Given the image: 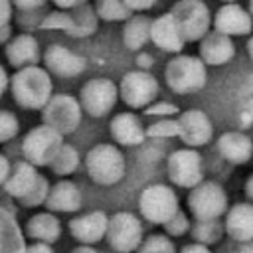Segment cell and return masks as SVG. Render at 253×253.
<instances>
[{
  "label": "cell",
  "instance_id": "cell-1",
  "mask_svg": "<svg viewBox=\"0 0 253 253\" xmlns=\"http://www.w3.org/2000/svg\"><path fill=\"white\" fill-rule=\"evenodd\" d=\"M10 87L16 103L24 109H43L53 97L51 75L45 67L40 65L18 69L10 79Z\"/></svg>",
  "mask_w": 253,
  "mask_h": 253
},
{
  "label": "cell",
  "instance_id": "cell-2",
  "mask_svg": "<svg viewBox=\"0 0 253 253\" xmlns=\"http://www.w3.org/2000/svg\"><path fill=\"white\" fill-rule=\"evenodd\" d=\"M85 168L89 178L99 184V186H115L117 182L123 180L126 162L123 152L111 144V142H101L95 144L87 156H85Z\"/></svg>",
  "mask_w": 253,
  "mask_h": 253
},
{
  "label": "cell",
  "instance_id": "cell-3",
  "mask_svg": "<svg viewBox=\"0 0 253 253\" xmlns=\"http://www.w3.org/2000/svg\"><path fill=\"white\" fill-rule=\"evenodd\" d=\"M138 211L146 221L154 225H164L180 211V202L170 186L150 184L138 196Z\"/></svg>",
  "mask_w": 253,
  "mask_h": 253
},
{
  "label": "cell",
  "instance_id": "cell-4",
  "mask_svg": "<svg viewBox=\"0 0 253 253\" xmlns=\"http://www.w3.org/2000/svg\"><path fill=\"white\" fill-rule=\"evenodd\" d=\"M186 204H188V210L196 221L219 219L229 210L227 194H225L223 186H219L217 182H210V180L192 188Z\"/></svg>",
  "mask_w": 253,
  "mask_h": 253
},
{
  "label": "cell",
  "instance_id": "cell-5",
  "mask_svg": "<svg viewBox=\"0 0 253 253\" xmlns=\"http://www.w3.org/2000/svg\"><path fill=\"white\" fill-rule=\"evenodd\" d=\"M164 77L168 87L174 93H180V95L194 93L206 85V65L200 57L178 55L168 61Z\"/></svg>",
  "mask_w": 253,
  "mask_h": 253
},
{
  "label": "cell",
  "instance_id": "cell-6",
  "mask_svg": "<svg viewBox=\"0 0 253 253\" xmlns=\"http://www.w3.org/2000/svg\"><path fill=\"white\" fill-rule=\"evenodd\" d=\"M142 221L130 211H117L109 217L107 243L117 253H136L142 243Z\"/></svg>",
  "mask_w": 253,
  "mask_h": 253
},
{
  "label": "cell",
  "instance_id": "cell-7",
  "mask_svg": "<svg viewBox=\"0 0 253 253\" xmlns=\"http://www.w3.org/2000/svg\"><path fill=\"white\" fill-rule=\"evenodd\" d=\"M63 144V136L53 130L47 125H40L34 126L22 142V152L26 162L34 164V166H49L51 160L55 158L57 150Z\"/></svg>",
  "mask_w": 253,
  "mask_h": 253
},
{
  "label": "cell",
  "instance_id": "cell-8",
  "mask_svg": "<svg viewBox=\"0 0 253 253\" xmlns=\"http://www.w3.org/2000/svg\"><path fill=\"white\" fill-rule=\"evenodd\" d=\"M42 111H43V125L51 126L61 136L73 132L79 126L81 115H83L79 99H75L73 95H67V93L53 95Z\"/></svg>",
  "mask_w": 253,
  "mask_h": 253
},
{
  "label": "cell",
  "instance_id": "cell-9",
  "mask_svg": "<svg viewBox=\"0 0 253 253\" xmlns=\"http://www.w3.org/2000/svg\"><path fill=\"white\" fill-rule=\"evenodd\" d=\"M170 14L186 42H200L210 32V10L200 0H180Z\"/></svg>",
  "mask_w": 253,
  "mask_h": 253
},
{
  "label": "cell",
  "instance_id": "cell-10",
  "mask_svg": "<svg viewBox=\"0 0 253 253\" xmlns=\"http://www.w3.org/2000/svg\"><path fill=\"white\" fill-rule=\"evenodd\" d=\"M168 178L174 186L180 188H196L204 182L202 174V156L196 148H178L168 156Z\"/></svg>",
  "mask_w": 253,
  "mask_h": 253
},
{
  "label": "cell",
  "instance_id": "cell-11",
  "mask_svg": "<svg viewBox=\"0 0 253 253\" xmlns=\"http://www.w3.org/2000/svg\"><path fill=\"white\" fill-rule=\"evenodd\" d=\"M42 28H49V30H63L69 36H91L97 28V14L95 8L83 4L75 10H61V12H53L49 14L43 22Z\"/></svg>",
  "mask_w": 253,
  "mask_h": 253
},
{
  "label": "cell",
  "instance_id": "cell-12",
  "mask_svg": "<svg viewBox=\"0 0 253 253\" xmlns=\"http://www.w3.org/2000/svg\"><path fill=\"white\" fill-rule=\"evenodd\" d=\"M121 99L130 109H146L158 95V81L148 71H128L119 85Z\"/></svg>",
  "mask_w": 253,
  "mask_h": 253
},
{
  "label": "cell",
  "instance_id": "cell-13",
  "mask_svg": "<svg viewBox=\"0 0 253 253\" xmlns=\"http://www.w3.org/2000/svg\"><path fill=\"white\" fill-rule=\"evenodd\" d=\"M117 99H119V87L111 79H105V77L87 81L79 93L81 109L91 117L109 115V111L115 107Z\"/></svg>",
  "mask_w": 253,
  "mask_h": 253
},
{
  "label": "cell",
  "instance_id": "cell-14",
  "mask_svg": "<svg viewBox=\"0 0 253 253\" xmlns=\"http://www.w3.org/2000/svg\"><path fill=\"white\" fill-rule=\"evenodd\" d=\"M178 138L188 146V148H198L204 146L211 140L213 126L210 117L200 111V109H190L178 115Z\"/></svg>",
  "mask_w": 253,
  "mask_h": 253
},
{
  "label": "cell",
  "instance_id": "cell-15",
  "mask_svg": "<svg viewBox=\"0 0 253 253\" xmlns=\"http://www.w3.org/2000/svg\"><path fill=\"white\" fill-rule=\"evenodd\" d=\"M107 227H109V215L101 210L83 213L69 221L71 235L81 245H87V247H93L95 243L103 241L107 237Z\"/></svg>",
  "mask_w": 253,
  "mask_h": 253
},
{
  "label": "cell",
  "instance_id": "cell-16",
  "mask_svg": "<svg viewBox=\"0 0 253 253\" xmlns=\"http://www.w3.org/2000/svg\"><path fill=\"white\" fill-rule=\"evenodd\" d=\"M43 63L49 73L59 77H75L85 69V59L59 43H51L43 51Z\"/></svg>",
  "mask_w": 253,
  "mask_h": 253
},
{
  "label": "cell",
  "instance_id": "cell-17",
  "mask_svg": "<svg viewBox=\"0 0 253 253\" xmlns=\"http://www.w3.org/2000/svg\"><path fill=\"white\" fill-rule=\"evenodd\" d=\"M225 233L237 243H251L253 241V204L239 202L225 211L223 219Z\"/></svg>",
  "mask_w": 253,
  "mask_h": 253
},
{
  "label": "cell",
  "instance_id": "cell-18",
  "mask_svg": "<svg viewBox=\"0 0 253 253\" xmlns=\"http://www.w3.org/2000/svg\"><path fill=\"white\" fill-rule=\"evenodd\" d=\"M253 18L247 10H243L239 4H223L215 16H213V28L215 32L223 36H245L251 32Z\"/></svg>",
  "mask_w": 253,
  "mask_h": 253
},
{
  "label": "cell",
  "instance_id": "cell-19",
  "mask_svg": "<svg viewBox=\"0 0 253 253\" xmlns=\"http://www.w3.org/2000/svg\"><path fill=\"white\" fill-rule=\"evenodd\" d=\"M235 53L233 42L229 36H223L219 32H208L200 40V59L204 65H223L227 63Z\"/></svg>",
  "mask_w": 253,
  "mask_h": 253
},
{
  "label": "cell",
  "instance_id": "cell-20",
  "mask_svg": "<svg viewBox=\"0 0 253 253\" xmlns=\"http://www.w3.org/2000/svg\"><path fill=\"white\" fill-rule=\"evenodd\" d=\"M4 55L8 59V63L16 69H24L30 65H36L40 59V45L38 40L30 34H20L16 38H12L6 43Z\"/></svg>",
  "mask_w": 253,
  "mask_h": 253
},
{
  "label": "cell",
  "instance_id": "cell-21",
  "mask_svg": "<svg viewBox=\"0 0 253 253\" xmlns=\"http://www.w3.org/2000/svg\"><path fill=\"white\" fill-rule=\"evenodd\" d=\"M219 154L231 164H245L253 158V140L241 130H227L217 138Z\"/></svg>",
  "mask_w": 253,
  "mask_h": 253
},
{
  "label": "cell",
  "instance_id": "cell-22",
  "mask_svg": "<svg viewBox=\"0 0 253 253\" xmlns=\"http://www.w3.org/2000/svg\"><path fill=\"white\" fill-rule=\"evenodd\" d=\"M150 40L164 51H180L186 43L178 24L174 22L172 14H162L158 16L156 20H152V26H150Z\"/></svg>",
  "mask_w": 253,
  "mask_h": 253
},
{
  "label": "cell",
  "instance_id": "cell-23",
  "mask_svg": "<svg viewBox=\"0 0 253 253\" xmlns=\"http://www.w3.org/2000/svg\"><path fill=\"white\" fill-rule=\"evenodd\" d=\"M109 130H111V136L115 138V142H119L123 146H136L146 138V130L142 128L138 117L128 111L115 115Z\"/></svg>",
  "mask_w": 253,
  "mask_h": 253
},
{
  "label": "cell",
  "instance_id": "cell-24",
  "mask_svg": "<svg viewBox=\"0 0 253 253\" xmlns=\"http://www.w3.org/2000/svg\"><path fill=\"white\" fill-rule=\"evenodd\" d=\"M81 190L77 188V184H73L71 180H59L55 186L49 188L45 206L51 211H63V213H71L77 211L81 208Z\"/></svg>",
  "mask_w": 253,
  "mask_h": 253
},
{
  "label": "cell",
  "instance_id": "cell-25",
  "mask_svg": "<svg viewBox=\"0 0 253 253\" xmlns=\"http://www.w3.org/2000/svg\"><path fill=\"white\" fill-rule=\"evenodd\" d=\"M38 180H40V174L36 172V166L26 162V160H22V162H18L14 166V170L10 172V176H8L4 186H6V192L10 196L22 200L32 192V188L38 184Z\"/></svg>",
  "mask_w": 253,
  "mask_h": 253
},
{
  "label": "cell",
  "instance_id": "cell-26",
  "mask_svg": "<svg viewBox=\"0 0 253 253\" xmlns=\"http://www.w3.org/2000/svg\"><path fill=\"white\" fill-rule=\"evenodd\" d=\"M26 229H28V235L36 239V243H45V245L55 243L61 235V223L49 211H42V213L32 215L28 219Z\"/></svg>",
  "mask_w": 253,
  "mask_h": 253
},
{
  "label": "cell",
  "instance_id": "cell-27",
  "mask_svg": "<svg viewBox=\"0 0 253 253\" xmlns=\"http://www.w3.org/2000/svg\"><path fill=\"white\" fill-rule=\"evenodd\" d=\"M24 235L8 211L0 210V253H26Z\"/></svg>",
  "mask_w": 253,
  "mask_h": 253
},
{
  "label": "cell",
  "instance_id": "cell-28",
  "mask_svg": "<svg viewBox=\"0 0 253 253\" xmlns=\"http://www.w3.org/2000/svg\"><path fill=\"white\" fill-rule=\"evenodd\" d=\"M150 26L152 20L146 16H130L123 30V42L128 49L140 51L144 43L150 40Z\"/></svg>",
  "mask_w": 253,
  "mask_h": 253
},
{
  "label": "cell",
  "instance_id": "cell-29",
  "mask_svg": "<svg viewBox=\"0 0 253 253\" xmlns=\"http://www.w3.org/2000/svg\"><path fill=\"white\" fill-rule=\"evenodd\" d=\"M190 231L196 243L210 247L221 239V235L225 233V227H223V221L219 219H204V221H196Z\"/></svg>",
  "mask_w": 253,
  "mask_h": 253
},
{
  "label": "cell",
  "instance_id": "cell-30",
  "mask_svg": "<svg viewBox=\"0 0 253 253\" xmlns=\"http://www.w3.org/2000/svg\"><path fill=\"white\" fill-rule=\"evenodd\" d=\"M77 166H79V152L71 144H61V148L57 150L55 158L49 164V168L57 176H67V174L75 172Z\"/></svg>",
  "mask_w": 253,
  "mask_h": 253
},
{
  "label": "cell",
  "instance_id": "cell-31",
  "mask_svg": "<svg viewBox=\"0 0 253 253\" xmlns=\"http://www.w3.org/2000/svg\"><path fill=\"white\" fill-rule=\"evenodd\" d=\"M95 14L97 18H103L109 22L128 20L132 16V12L126 8L123 0H95Z\"/></svg>",
  "mask_w": 253,
  "mask_h": 253
},
{
  "label": "cell",
  "instance_id": "cell-32",
  "mask_svg": "<svg viewBox=\"0 0 253 253\" xmlns=\"http://www.w3.org/2000/svg\"><path fill=\"white\" fill-rule=\"evenodd\" d=\"M136 253H178V251L172 237H168L166 233H152L142 239Z\"/></svg>",
  "mask_w": 253,
  "mask_h": 253
},
{
  "label": "cell",
  "instance_id": "cell-33",
  "mask_svg": "<svg viewBox=\"0 0 253 253\" xmlns=\"http://www.w3.org/2000/svg\"><path fill=\"white\" fill-rule=\"evenodd\" d=\"M144 130H146V136H150V138H172V136H178V121L176 119H158L156 123L148 125Z\"/></svg>",
  "mask_w": 253,
  "mask_h": 253
},
{
  "label": "cell",
  "instance_id": "cell-34",
  "mask_svg": "<svg viewBox=\"0 0 253 253\" xmlns=\"http://www.w3.org/2000/svg\"><path fill=\"white\" fill-rule=\"evenodd\" d=\"M162 227H164V231H166L168 237H182V235H186V233L192 229L190 219H188V215H186L182 210H180L168 223H164Z\"/></svg>",
  "mask_w": 253,
  "mask_h": 253
},
{
  "label": "cell",
  "instance_id": "cell-35",
  "mask_svg": "<svg viewBox=\"0 0 253 253\" xmlns=\"http://www.w3.org/2000/svg\"><path fill=\"white\" fill-rule=\"evenodd\" d=\"M20 123L14 113L10 111H0V142H6L18 134Z\"/></svg>",
  "mask_w": 253,
  "mask_h": 253
},
{
  "label": "cell",
  "instance_id": "cell-36",
  "mask_svg": "<svg viewBox=\"0 0 253 253\" xmlns=\"http://www.w3.org/2000/svg\"><path fill=\"white\" fill-rule=\"evenodd\" d=\"M47 194H49V186H47V180H45L43 176H40L38 184L32 188V192H30L26 198H22V202H24V206H28V208H34V206L45 204V200H47Z\"/></svg>",
  "mask_w": 253,
  "mask_h": 253
},
{
  "label": "cell",
  "instance_id": "cell-37",
  "mask_svg": "<svg viewBox=\"0 0 253 253\" xmlns=\"http://www.w3.org/2000/svg\"><path fill=\"white\" fill-rule=\"evenodd\" d=\"M144 115L148 117H160V119H170L172 115H178V107L172 105V103H166V101H160V103H152L144 109Z\"/></svg>",
  "mask_w": 253,
  "mask_h": 253
},
{
  "label": "cell",
  "instance_id": "cell-38",
  "mask_svg": "<svg viewBox=\"0 0 253 253\" xmlns=\"http://www.w3.org/2000/svg\"><path fill=\"white\" fill-rule=\"evenodd\" d=\"M12 20V2L10 0H0V30L8 28Z\"/></svg>",
  "mask_w": 253,
  "mask_h": 253
},
{
  "label": "cell",
  "instance_id": "cell-39",
  "mask_svg": "<svg viewBox=\"0 0 253 253\" xmlns=\"http://www.w3.org/2000/svg\"><path fill=\"white\" fill-rule=\"evenodd\" d=\"M130 12H144L156 4V0H123Z\"/></svg>",
  "mask_w": 253,
  "mask_h": 253
},
{
  "label": "cell",
  "instance_id": "cell-40",
  "mask_svg": "<svg viewBox=\"0 0 253 253\" xmlns=\"http://www.w3.org/2000/svg\"><path fill=\"white\" fill-rule=\"evenodd\" d=\"M180 253H211V251H210L208 245H202V243L192 241V243H186V245L180 249Z\"/></svg>",
  "mask_w": 253,
  "mask_h": 253
},
{
  "label": "cell",
  "instance_id": "cell-41",
  "mask_svg": "<svg viewBox=\"0 0 253 253\" xmlns=\"http://www.w3.org/2000/svg\"><path fill=\"white\" fill-rule=\"evenodd\" d=\"M57 8H61V10H75V8H79V6H83L87 0H51Z\"/></svg>",
  "mask_w": 253,
  "mask_h": 253
},
{
  "label": "cell",
  "instance_id": "cell-42",
  "mask_svg": "<svg viewBox=\"0 0 253 253\" xmlns=\"http://www.w3.org/2000/svg\"><path fill=\"white\" fill-rule=\"evenodd\" d=\"M14 6H18V8H22V10H34V8H38V6H42L45 0H10Z\"/></svg>",
  "mask_w": 253,
  "mask_h": 253
},
{
  "label": "cell",
  "instance_id": "cell-43",
  "mask_svg": "<svg viewBox=\"0 0 253 253\" xmlns=\"http://www.w3.org/2000/svg\"><path fill=\"white\" fill-rule=\"evenodd\" d=\"M8 176H10V162L0 154V184H6Z\"/></svg>",
  "mask_w": 253,
  "mask_h": 253
},
{
  "label": "cell",
  "instance_id": "cell-44",
  "mask_svg": "<svg viewBox=\"0 0 253 253\" xmlns=\"http://www.w3.org/2000/svg\"><path fill=\"white\" fill-rule=\"evenodd\" d=\"M26 253H53V249L45 243H34L32 247L26 249Z\"/></svg>",
  "mask_w": 253,
  "mask_h": 253
},
{
  "label": "cell",
  "instance_id": "cell-45",
  "mask_svg": "<svg viewBox=\"0 0 253 253\" xmlns=\"http://www.w3.org/2000/svg\"><path fill=\"white\" fill-rule=\"evenodd\" d=\"M8 83H10V79H8V71L4 69V65H0V97H2L4 91L8 89Z\"/></svg>",
  "mask_w": 253,
  "mask_h": 253
},
{
  "label": "cell",
  "instance_id": "cell-46",
  "mask_svg": "<svg viewBox=\"0 0 253 253\" xmlns=\"http://www.w3.org/2000/svg\"><path fill=\"white\" fill-rule=\"evenodd\" d=\"M245 196H247V200L253 204V174L245 180Z\"/></svg>",
  "mask_w": 253,
  "mask_h": 253
},
{
  "label": "cell",
  "instance_id": "cell-47",
  "mask_svg": "<svg viewBox=\"0 0 253 253\" xmlns=\"http://www.w3.org/2000/svg\"><path fill=\"white\" fill-rule=\"evenodd\" d=\"M71 253H97L93 247H87V245H81V247H77L75 251H71Z\"/></svg>",
  "mask_w": 253,
  "mask_h": 253
},
{
  "label": "cell",
  "instance_id": "cell-48",
  "mask_svg": "<svg viewBox=\"0 0 253 253\" xmlns=\"http://www.w3.org/2000/svg\"><path fill=\"white\" fill-rule=\"evenodd\" d=\"M138 61H140V65H144V67H148V65H150V63H148V61H150V57H148V55H144V53L138 57Z\"/></svg>",
  "mask_w": 253,
  "mask_h": 253
},
{
  "label": "cell",
  "instance_id": "cell-49",
  "mask_svg": "<svg viewBox=\"0 0 253 253\" xmlns=\"http://www.w3.org/2000/svg\"><path fill=\"white\" fill-rule=\"evenodd\" d=\"M247 53H249V57L253 59V36H251L249 42H247Z\"/></svg>",
  "mask_w": 253,
  "mask_h": 253
},
{
  "label": "cell",
  "instance_id": "cell-50",
  "mask_svg": "<svg viewBox=\"0 0 253 253\" xmlns=\"http://www.w3.org/2000/svg\"><path fill=\"white\" fill-rule=\"evenodd\" d=\"M221 2H223V4H235L237 0H221Z\"/></svg>",
  "mask_w": 253,
  "mask_h": 253
},
{
  "label": "cell",
  "instance_id": "cell-51",
  "mask_svg": "<svg viewBox=\"0 0 253 253\" xmlns=\"http://www.w3.org/2000/svg\"><path fill=\"white\" fill-rule=\"evenodd\" d=\"M249 10H251V18H253V0H249Z\"/></svg>",
  "mask_w": 253,
  "mask_h": 253
}]
</instances>
